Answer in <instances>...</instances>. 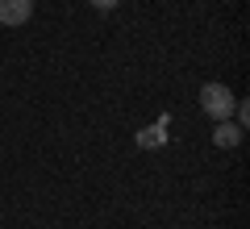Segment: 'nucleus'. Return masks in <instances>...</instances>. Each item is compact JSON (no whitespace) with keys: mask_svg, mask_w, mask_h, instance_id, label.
Masks as SVG:
<instances>
[{"mask_svg":"<svg viewBox=\"0 0 250 229\" xmlns=\"http://www.w3.org/2000/svg\"><path fill=\"white\" fill-rule=\"evenodd\" d=\"M34 17V0H0V25H25Z\"/></svg>","mask_w":250,"mask_h":229,"instance_id":"nucleus-2","label":"nucleus"},{"mask_svg":"<svg viewBox=\"0 0 250 229\" xmlns=\"http://www.w3.org/2000/svg\"><path fill=\"white\" fill-rule=\"evenodd\" d=\"M213 142H217L221 150L238 146V142H242V125H233V121H217V129H213Z\"/></svg>","mask_w":250,"mask_h":229,"instance_id":"nucleus-3","label":"nucleus"},{"mask_svg":"<svg viewBox=\"0 0 250 229\" xmlns=\"http://www.w3.org/2000/svg\"><path fill=\"white\" fill-rule=\"evenodd\" d=\"M163 142H167V121L138 129V146H142V150H154V146H163Z\"/></svg>","mask_w":250,"mask_h":229,"instance_id":"nucleus-4","label":"nucleus"},{"mask_svg":"<svg viewBox=\"0 0 250 229\" xmlns=\"http://www.w3.org/2000/svg\"><path fill=\"white\" fill-rule=\"evenodd\" d=\"M233 104H238V96H233L225 83H205V88H200V108H205L213 121H229Z\"/></svg>","mask_w":250,"mask_h":229,"instance_id":"nucleus-1","label":"nucleus"},{"mask_svg":"<svg viewBox=\"0 0 250 229\" xmlns=\"http://www.w3.org/2000/svg\"><path fill=\"white\" fill-rule=\"evenodd\" d=\"M92 4H96V9H113L117 0H92Z\"/></svg>","mask_w":250,"mask_h":229,"instance_id":"nucleus-5","label":"nucleus"}]
</instances>
